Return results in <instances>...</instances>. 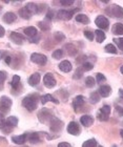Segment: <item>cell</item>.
<instances>
[{"mask_svg": "<svg viewBox=\"0 0 123 147\" xmlns=\"http://www.w3.org/2000/svg\"><path fill=\"white\" fill-rule=\"evenodd\" d=\"M38 95L34 94V95H28L26 96L23 100H22V105L23 107L26 108L28 111H34L37 108L38 105Z\"/></svg>", "mask_w": 123, "mask_h": 147, "instance_id": "1", "label": "cell"}, {"mask_svg": "<svg viewBox=\"0 0 123 147\" xmlns=\"http://www.w3.org/2000/svg\"><path fill=\"white\" fill-rule=\"evenodd\" d=\"M17 124H18V118H16L15 116L9 117L7 120H5V124L3 126L2 131L4 134H9L14 129V127L17 126Z\"/></svg>", "mask_w": 123, "mask_h": 147, "instance_id": "2", "label": "cell"}, {"mask_svg": "<svg viewBox=\"0 0 123 147\" xmlns=\"http://www.w3.org/2000/svg\"><path fill=\"white\" fill-rule=\"evenodd\" d=\"M13 105L12 99L9 98L7 96H2L0 98V113H6L11 109Z\"/></svg>", "mask_w": 123, "mask_h": 147, "instance_id": "3", "label": "cell"}, {"mask_svg": "<svg viewBox=\"0 0 123 147\" xmlns=\"http://www.w3.org/2000/svg\"><path fill=\"white\" fill-rule=\"evenodd\" d=\"M106 13L114 18H123V7L117 4H113L106 9Z\"/></svg>", "mask_w": 123, "mask_h": 147, "instance_id": "4", "label": "cell"}, {"mask_svg": "<svg viewBox=\"0 0 123 147\" xmlns=\"http://www.w3.org/2000/svg\"><path fill=\"white\" fill-rule=\"evenodd\" d=\"M43 84L45 87L47 88H53L55 87L56 84H57V81H56L55 77L52 73H46L44 75V78H43Z\"/></svg>", "mask_w": 123, "mask_h": 147, "instance_id": "5", "label": "cell"}, {"mask_svg": "<svg viewBox=\"0 0 123 147\" xmlns=\"http://www.w3.org/2000/svg\"><path fill=\"white\" fill-rule=\"evenodd\" d=\"M79 11V9H75L73 11H66V9H60L57 13V17L61 20H71L75 13Z\"/></svg>", "mask_w": 123, "mask_h": 147, "instance_id": "6", "label": "cell"}, {"mask_svg": "<svg viewBox=\"0 0 123 147\" xmlns=\"http://www.w3.org/2000/svg\"><path fill=\"white\" fill-rule=\"evenodd\" d=\"M31 60L32 62H34L38 65H45L47 62V58L45 55L42 54H38V53H34L31 55Z\"/></svg>", "mask_w": 123, "mask_h": 147, "instance_id": "7", "label": "cell"}, {"mask_svg": "<svg viewBox=\"0 0 123 147\" xmlns=\"http://www.w3.org/2000/svg\"><path fill=\"white\" fill-rule=\"evenodd\" d=\"M49 124H51V130L53 132L60 131V130H62V127H63V122L61 120H59L58 118H55V117L52 118V120L49 121Z\"/></svg>", "mask_w": 123, "mask_h": 147, "instance_id": "8", "label": "cell"}, {"mask_svg": "<svg viewBox=\"0 0 123 147\" xmlns=\"http://www.w3.org/2000/svg\"><path fill=\"white\" fill-rule=\"evenodd\" d=\"M53 117H54L53 113H51L47 108H43V109L40 110L39 113H38V118L40 120V122H42V123H46V122H49V121H51Z\"/></svg>", "mask_w": 123, "mask_h": 147, "instance_id": "9", "label": "cell"}, {"mask_svg": "<svg viewBox=\"0 0 123 147\" xmlns=\"http://www.w3.org/2000/svg\"><path fill=\"white\" fill-rule=\"evenodd\" d=\"M95 23L101 30H107L108 25H109V22H108L107 18L104 17V16H98L95 20Z\"/></svg>", "mask_w": 123, "mask_h": 147, "instance_id": "10", "label": "cell"}, {"mask_svg": "<svg viewBox=\"0 0 123 147\" xmlns=\"http://www.w3.org/2000/svg\"><path fill=\"white\" fill-rule=\"evenodd\" d=\"M109 113H111V107L108 105H104L98 113V119L100 121H107Z\"/></svg>", "mask_w": 123, "mask_h": 147, "instance_id": "11", "label": "cell"}, {"mask_svg": "<svg viewBox=\"0 0 123 147\" xmlns=\"http://www.w3.org/2000/svg\"><path fill=\"white\" fill-rule=\"evenodd\" d=\"M84 103H85V98L83 96H77L73 101V107L75 108V111H78L84 105Z\"/></svg>", "mask_w": 123, "mask_h": 147, "instance_id": "12", "label": "cell"}, {"mask_svg": "<svg viewBox=\"0 0 123 147\" xmlns=\"http://www.w3.org/2000/svg\"><path fill=\"white\" fill-rule=\"evenodd\" d=\"M9 39L12 40L14 43H16V44H22L25 38H24V36H22V35L19 34V33L11 32V34H9Z\"/></svg>", "mask_w": 123, "mask_h": 147, "instance_id": "13", "label": "cell"}, {"mask_svg": "<svg viewBox=\"0 0 123 147\" xmlns=\"http://www.w3.org/2000/svg\"><path fill=\"white\" fill-rule=\"evenodd\" d=\"M68 134H71L73 136H78L80 134V127L76 122H71L68 125V128H66Z\"/></svg>", "mask_w": 123, "mask_h": 147, "instance_id": "14", "label": "cell"}, {"mask_svg": "<svg viewBox=\"0 0 123 147\" xmlns=\"http://www.w3.org/2000/svg\"><path fill=\"white\" fill-rule=\"evenodd\" d=\"M20 76L18 75H14L12 79V82H11V87L14 92H18L19 88L21 87V84H20Z\"/></svg>", "mask_w": 123, "mask_h": 147, "instance_id": "15", "label": "cell"}, {"mask_svg": "<svg viewBox=\"0 0 123 147\" xmlns=\"http://www.w3.org/2000/svg\"><path fill=\"white\" fill-rule=\"evenodd\" d=\"M28 140V135L26 134H23V135H19V136H15L12 138L13 143H15L17 145H23Z\"/></svg>", "mask_w": 123, "mask_h": 147, "instance_id": "16", "label": "cell"}, {"mask_svg": "<svg viewBox=\"0 0 123 147\" xmlns=\"http://www.w3.org/2000/svg\"><path fill=\"white\" fill-rule=\"evenodd\" d=\"M80 122L83 126H85V127H89V126L93 125V123H94V118L92 116H89V115H84L80 118Z\"/></svg>", "mask_w": 123, "mask_h": 147, "instance_id": "17", "label": "cell"}, {"mask_svg": "<svg viewBox=\"0 0 123 147\" xmlns=\"http://www.w3.org/2000/svg\"><path fill=\"white\" fill-rule=\"evenodd\" d=\"M2 19H3V21L5 22V23H7V24H11V23H13V22L16 21L17 16H16L13 12H7V13H5V14L3 15Z\"/></svg>", "mask_w": 123, "mask_h": 147, "instance_id": "18", "label": "cell"}, {"mask_svg": "<svg viewBox=\"0 0 123 147\" xmlns=\"http://www.w3.org/2000/svg\"><path fill=\"white\" fill-rule=\"evenodd\" d=\"M23 32H24L25 36L31 38V39H33L34 37H36L38 35L37 28H35V26H28V28H25L23 30Z\"/></svg>", "mask_w": 123, "mask_h": 147, "instance_id": "19", "label": "cell"}, {"mask_svg": "<svg viewBox=\"0 0 123 147\" xmlns=\"http://www.w3.org/2000/svg\"><path fill=\"white\" fill-rule=\"evenodd\" d=\"M99 95L103 97V98H107L108 96L111 95L112 92V88L109 85H101L100 88H99Z\"/></svg>", "mask_w": 123, "mask_h": 147, "instance_id": "20", "label": "cell"}, {"mask_svg": "<svg viewBox=\"0 0 123 147\" xmlns=\"http://www.w3.org/2000/svg\"><path fill=\"white\" fill-rule=\"evenodd\" d=\"M72 63L68 60H64V61H61V63L59 64V69L63 73H70L72 71Z\"/></svg>", "mask_w": 123, "mask_h": 147, "instance_id": "21", "label": "cell"}, {"mask_svg": "<svg viewBox=\"0 0 123 147\" xmlns=\"http://www.w3.org/2000/svg\"><path fill=\"white\" fill-rule=\"evenodd\" d=\"M40 82V74L34 73L30 78H28V84L31 86H36Z\"/></svg>", "mask_w": 123, "mask_h": 147, "instance_id": "22", "label": "cell"}, {"mask_svg": "<svg viewBox=\"0 0 123 147\" xmlns=\"http://www.w3.org/2000/svg\"><path fill=\"white\" fill-rule=\"evenodd\" d=\"M40 101H41V103H42V104H45V103H47V102H49V101L54 102L55 104H59L58 100H57L56 98H54V97H53L52 95H49V94H46V95L41 96Z\"/></svg>", "mask_w": 123, "mask_h": 147, "instance_id": "23", "label": "cell"}, {"mask_svg": "<svg viewBox=\"0 0 123 147\" xmlns=\"http://www.w3.org/2000/svg\"><path fill=\"white\" fill-rule=\"evenodd\" d=\"M24 7L28 9V12L31 13L32 15H34V14L38 13V5L37 4H35V3H33V2H28Z\"/></svg>", "mask_w": 123, "mask_h": 147, "instance_id": "24", "label": "cell"}, {"mask_svg": "<svg viewBox=\"0 0 123 147\" xmlns=\"http://www.w3.org/2000/svg\"><path fill=\"white\" fill-rule=\"evenodd\" d=\"M28 140L31 142L32 144H36L38 142L40 141V138H39V134L37 132H32L28 136Z\"/></svg>", "mask_w": 123, "mask_h": 147, "instance_id": "25", "label": "cell"}, {"mask_svg": "<svg viewBox=\"0 0 123 147\" xmlns=\"http://www.w3.org/2000/svg\"><path fill=\"white\" fill-rule=\"evenodd\" d=\"M76 21L83 23V24H89V18L86 15H84V14H78V15L76 16Z\"/></svg>", "mask_w": 123, "mask_h": 147, "instance_id": "26", "label": "cell"}, {"mask_svg": "<svg viewBox=\"0 0 123 147\" xmlns=\"http://www.w3.org/2000/svg\"><path fill=\"white\" fill-rule=\"evenodd\" d=\"M95 35H96V40H97V42L98 43L103 42V41L105 40V34L103 33V31H101V30H97V31H95Z\"/></svg>", "mask_w": 123, "mask_h": 147, "instance_id": "27", "label": "cell"}, {"mask_svg": "<svg viewBox=\"0 0 123 147\" xmlns=\"http://www.w3.org/2000/svg\"><path fill=\"white\" fill-rule=\"evenodd\" d=\"M113 33L115 35H123V24L122 23H116L113 26Z\"/></svg>", "mask_w": 123, "mask_h": 147, "instance_id": "28", "label": "cell"}, {"mask_svg": "<svg viewBox=\"0 0 123 147\" xmlns=\"http://www.w3.org/2000/svg\"><path fill=\"white\" fill-rule=\"evenodd\" d=\"M19 16L22 17L23 19H30L32 17V14L25 7H21L19 9Z\"/></svg>", "mask_w": 123, "mask_h": 147, "instance_id": "29", "label": "cell"}, {"mask_svg": "<svg viewBox=\"0 0 123 147\" xmlns=\"http://www.w3.org/2000/svg\"><path fill=\"white\" fill-rule=\"evenodd\" d=\"M65 49H68V54L70 56H75L78 53V49H76V47H75L73 44H66V45H65Z\"/></svg>", "mask_w": 123, "mask_h": 147, "instance_id": "30", "label": "cell"}, {"mask_svg": "<svg viewBox=\"0 0 123 147\" xmlns=\"http://www.w3.org/2000/svg\"><path fill=\"white\" fill-rule=\"evenodd\" d=\"M6 77H7V74L4 71H0V92L3 89V85H4V82L6 80Z\"/></svg>", "mask_w": 123, "mask_h": 147, "instance_id": "31", "label": "cell"}, {"mask_svg": "<svg viewBox=\"0 0 123 147\" xmlns=\"http://www.w3.org/2000/svg\"><path fill=\"white\" fill-rule=\"evenodd\" d=\"M99 100H100V95H99L98 92H92V95L89 97V101L92 103H98Z\"/></svg>", "mask_w": 123, "mask_h": 147, "instance_id": "32", "label": "cell"}, {"mask_svg": "<svg viewBox=\"0 0 123 147\" xmlns=\"http://www.w3.org/2000/svg\"><path fill=\"white\" fill-rule=\"evenodd\" d=\"M82 147H97V141L95 139H89L83 143Z\"/></svg>", "mask_w": 123, "mask_h": 147, "instance_id": "33", "label": "cell"}, {"mask_svg": "<svg viewBox=\"0 0 123 147\" xmlns=\"http://www.w3.org/2000/svg\"><path fill=\"white\" fill-rule=\"evenodd\" d=\"M95 79L93 78V77H87L85 80V86L86 87H89V88H92V87H94V86L96 85L95 84Z\"/></svg>", "mask_w": 123, "mask_h": 147, "instance_id": "34", "label": "cell"}, {"mask_svg": "<svg viewBox=\"0 0 123 147\" xmlns=\"http://www.w3.org/2000/svg\"><path fill=\"white\" fill-rule=\"evenodd\" d=\"M53 58L56 59V60H59V59H61L63 57V51L62 49H56L54 51V53L52 54Z\"/></svg>", "mask_w": 123, "mask_h": 147, "instance_id": "35", "label": "cell"}, {"mask_svg": "<svg viewBox=\"0 0 123 147\" xmlns=\"http://www.w3.org/2000/svg\"><path fill=\"white\" fill-rule=\"evenodd\" d=\"M38 25H39V28H40L43 32L49 31V28H51V26H49V22H46V21H40L39 23H38Z\"/></svg>", "mask_w": 123, "mask_h": 147, "instance_id": "36", "label": "cell"}, {"mask_svg": "<svg viewBox=\"0 0 123 147\" xmlns=\"http://www.w3.org/2000/svg\"><path fill=\"white\" fill-rule=\"evenodd\" d=\"M105 51L109 54H117V49H116V46L113 45V44H107V45L105 46Z\"/></svg>", "mask_w": 123, "mask_h": 147, "instance_id": "37", "label": "cell"}, {"mask_svg": "<svg viewBox=\"0 0 123 147\" xmlns=\"http://www.w3.org/2000/svg\"><path fill=\"white\" fill-rule=\"evenodd\" d=\"M93 67H94V65L91 63V62H84L83 63V65H82V68H83V71H92L93 69Z\"/></svg>", "mask_w": 123, "mask_h": 147, "instance_id": "38", "label": "cell"}, {"mask_svg": "<svg viewBox=\"0 0 123 147\" xmlns=\"http://www.w3.org/2000/svg\"><path fill=\"white\" fill-rule=\"evenodd\" d=\"M83 71H83L82 67H78L77 71H76V73H75V75H74V79H80L83 75Z\"/></svg>", "mask_w": 123, "mask_h": 147, "instance_id": "39", "label": "cell"}, {"mask_svg": "<svg viewBox=\"0 0 123 147\" xmlns=\"http://www.w3.org/2000/svg\"><path fill=\"white\" fill-rule=\"evenodd\" d=\"M54 37H55V39L57 40L58 42H61L62 40H64V39H65L64 35L62 34V33H60V32H57V33H55Z\"/></svg>", "mask_w": 123, "mask_h": 147, "instance_id": "40", "label": "cell"}, {"mask_svg": "<svg viewBox=\"0 0 123 147\" xmlns=\"http://www.w3.org/2000/svg\"><path fill=\"white\" fill-rule=\"evenodd\" d=\"M96 79H97V82H98V83H101V82H103V81H105V80H106V78L104 77V75H102V74L98 73L97 75H96Z\"/></svg>", "mask_w": 123, "mask_h": 147, "instance_id": "41", "label": "cell"}, {"mask_svg": "<svg viewBox=\"0 0 123 147\" xmlns=\"http://www.w3.org/2000/svg\"><path fill=\"white\" fill-rule=\"evenodd\" d=\"M74 3V0H61L60 1V4L64 6H70Z\"/></svg>", "mask_w": 123, "mask_h": 147, "instance_id": "42", "label": "cell"}, {"mask_svg": "<svg viewBox=\"0 0 123 147\" xmlns=\"http://www.w3.org/2000/svg\"><path fill=\"white\" fill-rule=\"evenodd\" d=\"M5 124V118L3 116V113H0V129L3 128V126Z\"/></svg>", "mask_w": 123, "mask_h": 147, "instance_id": "43", "label": "cell"}, {"mask_svg": "<svg viewBox=\"0 0 123 147\" xmlns=\"http://www.w3.org/2000/svg\"><path fill=\"white\" fill-rule=\"evenodd\" d=\"M114 41L118 44L119 49H120L121 51H123V38H120V39H114Z\"/></svg>", "mask_w": 123, "mask_h": 147, "instance_id": "44", "label": "cell"}, {"mask_svg": "<svg viewBox=\"0 0 123 147\" xmlns=\"http://www.w3.org/2000/svg\"><path fill=\"white\" fill-rule=\"evenodd\" d=\"M84 36H85L89 40H91V41L94 39V34H93L92 32H89V31H85V32H84Z\"/></svg>", "mask_w": 123, "mask_h": 147, "instance_id": "45", "label": "cell"}, {"mask_svg": "<svg viewBox=\"0 0 123 147\" xmlns=\"http://www.w3.org/2000/svg\"><path fill=\"white\" fill-rule=\"evenodd\" d=\"M46 19H47V20H53V17H54V13H53V11H49V12L46 13Z\"/></svg>", "mask_w": 123, "mask_h": 147, "instance_id": "46", "label": "cell"}, {"mask_svg": "<svg viewBox=\"0 0 123 147\" xmlns=\"http://www.w3.org/2000/svg\"><path fill=\"white\" fill-rule=\"evenodd\" d=\"M58 147H72V145L68 142H61L58 144Z\"/></svg>", "mask_w": 123, "mask_h": 147, "instance_id": "47", "label": "cell"}, {"mask_svg": "<svg viewBox=\"0 0 123 147\" xmlns=\"http://www.w3.org/2000/svg\"><path fill=\"white\" fill-rule=\"evenodd\" d=\"M4 35H5V28H3L2 25H0V38L4 37Z\"/></svg>", "mask_w": 123, "mask_h": 147, "instance_id": "48", "label": "cell"}, {"mask_svg": "<svg viewBox=\"0 0 123 147\" xmlns=\"http://www.w3.org/2000/svg\"><path fill=\"white\" fill-rule=\"evenodd\" d=\"M4 61H5L6 64L11 65V63H12V57H9V56H5V58H4Z\"/></svg>", "mask_w": 123, "mask_h": 147, "instance_id": "49", "label": "cell"}, {"mask_svg": "<svg viewBox=\"0 0 123 147\" xmlns=\"http://www.w3.org/2000/svg\"><path fill=\"white\" fill-rule=\"evenodd\" d=\"M116 109H117L118 113H119L121 117H123V107H120V106H116Z\"/></svg>", "mask_w": 123, "mask_h": 147, "instance_id": "50", "label": "cell"}, {"mask_svg": "<svg viewBox=\"0 0 123 147\" xmlns=\"http://www.w3.org/2000/svg\"><path fill=\"white\" fill-rule=\"evenodd\" d=\"M119 95H120V97L123 99V89H119Z\"/></svg>", "mask_w": 123, "mask_h": 147, "instance_id": "51", "label": "cell"}, {"mask_svg": "<svg viewBox=\"0 0 123 147\" xmlns=\"http://www.w3.org/2000/svg\"><path fill=\"white\" fill-rule=\"evenodd\" d=\"M120 135H121V137H122V139H123V129H121V130H120Z\"/></svg>", "mask_w": 123, "mask_h": 147, "instance_id": "52", "label": "cell"}, {"mask_svg": "<svg viewBox=\"0 0 123 147\" xmlns=\"http://www.w3.org/2000/svg\"><path fill=\"white\" fill-rule=\"evenodd\" d=\"M120 71H121V74H122V75H123V65L120 67Z\"/></svg>", "mask_w": 123, "mask_h": 147, "instance_id": "53", "label": "cell"}, {"mask_svg": "<svg viewBox=\"0 0 123 147\" xmlns=\"http://www.w3.org/2000/svg\"><path fill=\"white\" fill-rule=\"evenodd\" d=\"M121 103L123 104V99H121Z\"/></svg>", "mask_w": 123, "mask_h": 147, "instance_id": "54", "label": "cell"}, {"mask_svg": "<svg viewBox=\"0 0 123 147\" xmlns=\"http://www.w3.org/2000/svg\"><path fill=\"white\" fill-rule=\"evenodd\" d=\"M113 147H117V146H115V145H114V146H113Z\"/></svg>", "mask_w": 123, "mask_h": 147, "instance_id": "55", "label": "cell"}, {"mask_svg": "<svg viewBox=\"0 0 123 147\" xmlns=\"http://www.w3.org/2000/svg\"><path fill=\"white\" fill-rule=\"evenodd\" d=\"M98 147H103V146H98Z\"/></svg>", "mask_w": 123, "mask_h": 147, "instance_id": "56", "label": "cell"}]
</instances>
